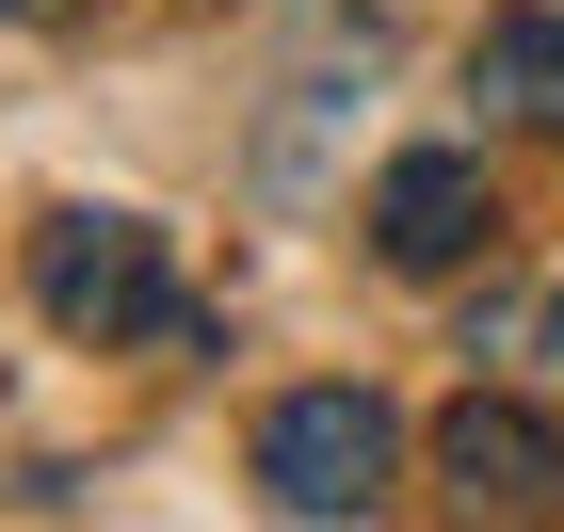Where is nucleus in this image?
<instances>
[{
	"label": "nucleus",
	"mask_w": 564,
	"mask_h": 532,
	"mask_svg": "<svg viewBox=\"0 0 564 532\" xmlns=\"http://www.w3.org/2000/svg\"><path fill=\"white\" fill-rule=\"evenodd\" d=\"M33 307L65 323V339H145V355H194L210 323H194V291L162 274V226L130 210H65L33 242Z\"/></svg>",
	"instance_id": "obj_1"
},
{
	"label": "nucleus",
	"mask_w": 564,
	"mask_h": 532,
	"mask_svg": "<svg viewBox=\"0 0 564 532\" xmlns=\"http://www.w3.org/2000/svg\"><path fill=\"white\" fill-rule=\"evenodd\" d=\"M549 355H564V307H549Z\"/></svg>",
	"instance_id": "obj_7"
},
{
	"label": "nucleus",
	"mask_w": 564,
	"mask_h": 532,
	"mask_svg": "<svg viewBox=\"0 0 564 532\" xmlns=\"http://www.w3.org/2000/svg\"><path fill=\"white\" fill-rule=\"evenodd\" d=\"M388 403L371 388H291L259 420V485L291 500V517H371V500H388Z\"/></svg>",
	"instance_id": "obj_3"
},
{
	"label": "nucleus",
	"mask_w": 564,
	"mask_h": 532,
	"mask_svg": "<svg viewBox=\"0 0 564 532\" xmlns=\"http://www.w3.org/2000/svg\"><path fill=\"white\" fill-rule=\"evenodd\" d=\"M435 485H452V517H468V532H549V517H564V420L468 388L452 420H435Z\"/></svg>",
	"instance_id": "obj_2"
},
{
	"label": "nucleus",
	"mask_w": 564,
	"mask_h": 532,
	"mask_svg": "<svg viewBox=\"0 0 564 532\" xmlns=\"http://www.w3.org/2000/svg\"><path fill=\"white\" fill-rule=\"evenodd\" d=\"M0 17H65V0H0Z\"/></svg>",
	"instance_id": "obj_6"
},
{
	"label": "nucleus",
	"mask_w": 564,
	"mask_h": 532,
	"mask_svg": "<svg viewBox=\"0 0 564 532\" xmlns=\"http://www.w3.org/2000/svg\"><path fill=\"white\" fill-rule=\"evenodd\" d=\"M468 97H500V113H517V130H564V17H484L468 33Z\"/></svg>",
	"instance_id": "obj_5"
},
{
	"label": "nucleus",
	"mask_w": 564,
	"mask_h": 532,
	"mask_svg": "<svg viewBox=\"0 0 564 532\" xmlns=\"http://www.w3.org/2000/svg\"><path fill=\"white\" fill-rule=\"evenodd\" d=\"M371 242H388L403 274H452L484 242V162L468 145H403V162L371 177Z\"/></svg>",
	"instance_id": "obj_4"
}]
</instances>
